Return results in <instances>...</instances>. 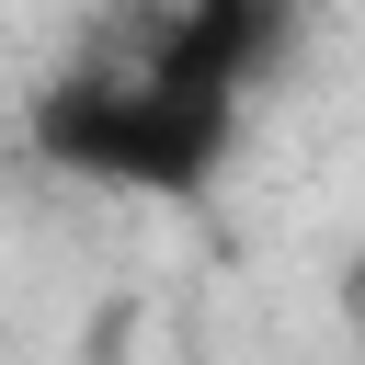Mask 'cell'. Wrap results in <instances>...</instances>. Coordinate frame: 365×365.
<instances>
[{
  "label": "cell",
  "instance_id": "obj_3",
  "mask_svg": "<svg viewBox=\"0 0 365 365\" xmlns=\"http://www.w3.org/2000/svg\"><path fill=\"white\" fill-rule=\"evenodd\" d=\"M342 308H354V331H365V251H354V274H342Z\"/></svg>",
  "mask_w": 365,
  "mask_h": 365
},
{
  "label": "cell",
  "instance_id": "obj_2",
  "mask_svg": "<svg viewBox=\"0 0 365 365\" xmlns=\"http://www.w3.org/2000/svg\"><path fill=\"white\" fill-rule=\"evenodd\" d=\"M285 34H297V0H171V11L148 23V46H160L171 68L240 91V103H251V80L285 57Z\"/></svg>",
  "mask_w": 365,
  "mask_h": 365
},
{
  "label": "cell",
  "instance_id": "obj_1",
  "mask_svg": "<svg viewBox=\"0 0 365 365\" xmlns=\"http://www.w3.org/2000/svg\"><path fill=\"white\" fill-rule=\"evenodd\" d=\"M34 160L68 182H114V194H194L217 182L228 137H240V91L171 68L148 34L137 46H91L80 68H57L23 114Z\"/></svg>",
  "mask_w": 365,
  "mask_h": 365
}]
</instances>
